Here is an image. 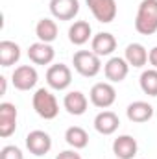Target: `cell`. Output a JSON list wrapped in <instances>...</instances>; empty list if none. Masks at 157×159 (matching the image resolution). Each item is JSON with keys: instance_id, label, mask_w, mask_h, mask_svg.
I'll return each instance as SVG.
<instances>
[{"instance_id": "8", "label": "cell", "mask_w": 157, "mask_h": 159, "mask_svg": "<svg viewBox=\"0 0 157 159\" xmlns=\"http://www.w3.org/2000/svg\"><path fill=\"white\" fill-rule=\"evenodd\" d=\"M26 148L37 157L46 156L52 150V137L43 129H34L26 135Z\"/></svg>"}, {"instance_id": "20", "label": "cell", "mask_w": 157, "mask_h": 159, "mask_svg": "<svg viewBox=\"0 0 157 159\" xmlns=\"http://www.w3.org/2000/svg\"><path fill=\"white\" fill-rule=\"evenodd\" d=\"M20 59V46L13 41H0V65L11 67Z\"/></svg>"}, {"instance_id": "15", "label": "cell", "mask_w": 157, "mask_h": 159, "mask_svg": "<svg viewBox=\"0 0 157 159\" xmlns=\"http://www.w3.org/2000/svg\"><path fill=\"white\" fill-rule=\"evenodd\" d=\"M91 48H92V52H94L96 56H100V57L111 56V54L117 50V39H115V35L109 34V32H100V34H96V35L92 37Z\"/></svg>"}, {"instance_id": "7", "label": "cell", "mask_w": 157, "mask_h": 159, "mask_svg": "<svg viewBox=\"0 0 157 159\" xmlns=\"http://www.w3.org/2000/svg\"><path fill=\"white\" fill-rule=\"evenodd\" d=\"M37 80H39V74H37L35 67H32V65H20L11 74V81H13L15 89H19V91L34 89L37 85Z\"/></svg>"}, {"instance_id": "18", "label": "cell", "mask_w": 157, "mask_h": 159, "mask_svg": "<svg viewBox=\"0 0 157 159\" xmlns=\"http://www.w3.org/2000/svg\"><path fill=\"white\" fill-rule=\"evenodd\" d=\"M124 59L129 63V67H135V69H141L148 63V50L141 44V43H131L126 46V52H124Z\"/></svg>"}, {"instance_id": "9", "label": "cell", "mask_w": 157, "mask_h": 159, "mask_svg": "<svg viewBox=\"0 0 157 159\" xmlns=\"http://www.w3.org/2000/svg\"><path fill=\"white\" fill-rule=\"evenodd\" d=\"M17 115H19V111H17L15 104H9V102L0 104V137L2 139H7L15 133Z\"/></svg>"}, {"instance_id": "16", "label": "cell", "mask_w": 157, "mask_h": 159, "mask_svg": "<svg viewBox=\"0 0 157 159\" xmlns=\"http://www.w3.org/2000/svg\"><path fill=\"white\" fill-rule=\"evenodd\" d=\"M63 107H65L70 115L79 117V115H83V113L87 111L89 100H87V96H85L81 91H70V93H67L65 98H63Z\"/></svg>"}, {"instance_id": "27", "label": "cell", "mask_w": 157, "mask_h": 159, "mask_svg": "<svg viewBox=\"0 0 157 159\" xmlns=\"http://www.w3.org/2000/svg\"><path fill=\"white\" fill-rule=\"evenodd\" d=\"M0 83H2V91H0V93L6 94V78H4V76H0Z\"/></svg>"}, {"instance_id": "26", "label": "cell", "mask_w": 157, "mask_h": 159, "mask_svg": "<svg viewBox=\"0 0 157 159\" xmlns=\"http://www.w3.org/2000/svg\"><path fill=\"white\" fill-rule=\"evenodd\" d=\"M148 61H150L152 69H157V46H154V48L148 52Z\"/></svg>"}, {"instance_id": "1", "label": "cell", "mask_w": 157, "mask_h": 159, "mask_svg": "<svg viewBox=\"0 0 157 159\" xmlns=\"http://www.w3.org/2000/svg\"><path fill=\"white\" fill-rule=\"evenodd\" d=\"M135 30L141 35H154L157 32V0H142L139 4Z\"/></svg>"}, {"instance_id": "5", "label": "cell", "mask_w": 157, "mask_h": 159, "mask_svg": "<svg viewBox=\"0 0 157 159\" xmlns=\"http://www.w3.org/2000/svg\"><path fill=\"white\" fill-rule=\"evenodd\" d=\"M46 83L54 91H65L72 83V70L65 63L50 65L46 70Z\"/></svg>"}, {"instance_id": "19", "label": "cell", "mask_w": 157, "mask_h": 159, "mask_svg": "<svg viewBox=\"0 0 157 159\" xmlns=\"http://www.w3.org/2000/svg\"><path fill=\"white\" fill-rule=\"evenodd\" d=\"M92 35V28L87 20H76L70 28H69V41L76 46L85 44Z\"/></svg>"}, {"instance_id": "13", "label": "cell", "mask_w": 157, "mask_h": 159, "mask_svg": "<svg viewBox=\"0 0 157 159\" xmlns=\"http://www.w3.org/2000/svg\"><path fill=\"white\" fill-rule=\"evenodd\" d=\"M137 139H133L131 135H118L113 141V154L117 156V159H133L137 156Z\"/></svg>"}, {"instance_id": "11", "label": "cell", "mask_w": 157, "mask_h": 159, "mask_svg": "<svg viewBox=\"0 0 157 159\" xmlns=\"http://www.w3.org/2000/svg\"><path fill=\"white\" fill-rule=\"evenodd\" d=\"M129 72V63L124 57H111L105 65H104V74L111 83H120L124 81Z\"/></svg>"}, {"instance_id": "25", "label": "cell", "mask_w": 157, "mask_h": 159, "mask_svg": "<svg viewBox=\"0 0 157 159\" xmlns=\"http://www.w3.org/2000/svg\"><path fill=\"white\" fill-rule=\"evenodd\" d=\"M56 159H81V156L76 150H63L56 156Z\"/></svg>"}, {"instance_id": "17", "label": "cell", "mask_w": 157, "mask_h": 159, "mask_svg": "<svg viewBox=\"0 0 157 159\" xmlns=\"http://www.w3.org/2000/svg\"><path fill=\"white\" fill-rule=\"evenodd\" d=\"M126 115L131 122H137V124H142V122H148V120L154 117V107L148 104V102H142V100H137V102H131L126 109Z\"/></svg>"}, {"instance_id": "10", "label": "cell", "mask_w": 157, "mask_h": 159, "mask_svg": "<svg viewBox=\"0 0 157 159\" xmlns=\"http://www.w3.org/2000/svg\"><path fill=\"white\" fill-rule=\"evenodd\" d=\"M50 13L57 20H72L79 13L78 0H50Z\"/></svg>"}, {"instance_id": "23", "label": "cell", "mask_w": 157, "mask_h": 159, "mask_svg": "<svg viewBox=\"0 0 157 159\" xmlns=\"http://www.w3.org/2000/svg\"><path fill=\"white\" fill-rule=\"evenodd\" d=\"M141 89L148 96H157V69H148L141 74Z\"/></svg>"}, {"instance_id": "12", "label": "cell", "mask_w": 157, "mask_h": 159, "mask_svg": "<svg viewBox=\"0 0 157 159\" xmlns=\"http://www.w3.org/2000/svg\"><path fill=\"white\" fill-rule=\"evenodd\" d=\"M28 57H30V61L35 63V65H50V63L54 61V57H56V50H54L52 44L37 41V43L30 44V48H28Z\"/></svg>"}, {"instance_id": "6", "label": "cell", "mask_w": 157, "mask_h": 159, "mask_svg": "<svg viewBox=\"0 0 157 159\" xmlns=\"http://www.w3.org/2000/svg\"><path fill=\"white\" fill-rule=\"evenodd\" d=\"M92 17L102 22V24H109L117 19L118 7H117V0H85Z\"/></svg>"}, {"instance_id": "14", "label": "cell", "mask_w": 157, "mask_h": 159, "mask_svg": "<svg viewBox=\"0 0 157 159\" xmlns=\"http://www.w3.org/2000/svg\"><path fill=\"white\" fill-rule=\"evenodd\" d=\"M118 126H120L118 115L109 109H104L94 117V129L102 135H113L118 129Z\"/></svg>"}, {"instance_id": "2", "label": "cell", "mask_w": 157, "mask_h": 159, "mask_svg": "<svg viewBox=\"0 0 157 159\" xmlns=\"http://www.w3.org/2000/svg\"><path fill=\"white\" fill-rule=\"evenodd\" d=\"M32 104H34L35 113L44 120H54L59 115V104H57L56 94H52L44 87H41V89L35 91V94L32 98Z\"/></svg>"}, {"instance_id": "3", "label": "cell", "mask_w": 157, "mask_h": 159, "mask_svg": "<svg viewBox=\"0 0 157 159\" xmlns=\"http://www.w3.org/2000/svg\"><path fill=\"white\" fill-rule=\"evenodd\" d=\"M72 65L76 72L83 78H94L102 70V61L100 56H96L92 50H78L72 56Z\"/></svg>"}, {"instance_id": "21", "label": "cell", "mask_w": 157, "mask_h": 159, "mask_svg": "<svg viewBox=\"0 0 157 159\" xmlns=\"http://www.w3.org/2000/svg\"><path fill=\"white\" fill-rule=\"evenodd\" d=\"M57 34H59V28L56 24V20L52 19H41L39 22L35 24V35L41 43H54L57 39Z\"/></svg>"}, {"instance_id": "22", "label": "cell", "mask_w": 157, "mask_h": 159, "mask_svg": "<svg viewBox=\"0 0 157 159\" xmlns=\"http://www.w3.org/2000/svg\"><path fill=\"white\" fill-rule=\"evenodd\" d=\"M65 141L74 150H81V148H85L89 144V133L81 126H70L65 131Z\"/></svg>"}, {"instance_id": "24", "label": "cell", "mask_w": 157, "mask_h": 159, "mask_svg": "<svg viewBox=\"0 0 157 159\" xmlns=\"http://www.w3.org/2000/svg\"><path fill=\"white\" fill-rule=\"evenodd\" d=\"M0 159H24V154L19 146L15 144H7L0 150Z\"/></svg>"}, {"instance_id": "4", "label": "cell", "mask_w": 157, "mask_h": 159, "mask_svg": "<svg viewBox=\"0 0 157 159\" xmlns=\"http://www.w3.org/2000/svg\"><path fill=\"white\" fill-rule=\"evenodd\" d=\"M89 98H91V104L94 107L107 109L117 100V89L109 81H98V83L92 85V89L89 93Z\"/></svg>"}]
</instances>
